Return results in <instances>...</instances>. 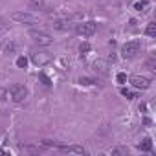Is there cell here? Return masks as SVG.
I'll return each mask as SVG.
<instances>
[{
	"instance_id": "cell-18",
	"label": "cell",
	"mask_w": 156,
	"mask_h": 156,
	"mask_svg": "<svg viewBox=\"0 0 156 156\" xmlns=\"http://www.w3.org/2000/svg\"><path fill=\"white\" fill-rule=\"evenodd\" d=\"M121 94H123L125 97H129V99L136 97V94H134V92H130V90H127V88H121Z\"/></svg>"
},
{
	"instance_id": "cell-19",
	"label": "cell",
	"mask_w": 156,
	"mask_h": 156,
	"mask_svg": "<svg viewBox=\"0 0 156 156\" xmlns=\"http://www.w3.org/2000/svg\"><path fill=\"white\" fill-rule=\"evenodd\" d=\"M81 53H88V52H90V44H88V42H84V44H81Z\"/></svg>"
},
{
	"instance_id": "cell-17",
	"label": "cell",
	"mask_w": 156,
	"mask_h": 156,
	"mask_svg": "<svg viewBox=\"0 0 156 156\" xmlns=\"http://www.w3.org/2000/svg\"><path fill=\"white\" fill-rule=\"evenodd\" d=\"M52 26H53V28H59V30H64V28H68V26H66V22H64V20H57V22H53Z\"/></svg>"
},
{
	"instance_id": "cell-11",
	"label": "cell",
	"mask_w": 156,
	"mask_h": 156,
	"mask_svg": "<svg viewBox=\"0 0 156 156\" xmlns=\"http://www.w3.org/2000/svg\"><path fill=\"white\" fill-rule=\"evenodd\" d=\"M147 8H149V2H147V0H138V2L134 4V9H136V11H147Z\"/></svg>"
},
{
	"instance_id": "cell-21",
	"label": "cell",
	"mask_w": 156,
	"mask_h": 156,
	"mask_svg": "<svg viewBox=\"0 0 156 156\" xmlns=\"http://www.w3.org/2000/svg\"><path fill=\"white\" fill-rule=\"evenodd\" d=\"M127 149H114V154H127Z\"/></svg>"
},
{
	"instance_id": "cell-6",
	"label": "cell",
	"mask_w": 156,
	"mask_h": 156,
	"mask_svg": "<svg viewBox=\"0 0 156 156\" xmlns=\"http://www.w3.org/2000/svg\"><path fill=\"white\" fill-rule=\"evenodd\" d=\"M130 84L138 88V90H147V88L151 86V81L147 77H142V75H132L130 77Z\"/></svg>"
},
{
	"instance_id": "cell-4",
	"label": "cell",
	"mask_w": 156,
	"mask_h": 156,
	"mask_svg": "<svg viewBox=\"0 0 156 156\" xmlns=\"http://www.w3.org/2000/svg\"><path fill=\"white\" fill-rule=\"evenodd\" d=\"M96 30H97V24H96V22H92V20L83 22V24H77V28H75V31L81 37H92L96 33Z\"/></svg>"
},
{
	"instance_id": "cell-10",
	"label": "cell",
	"mask_w": 156,
	"mask_h": 156,
	"mask_svg": "<svg viewBox=\"0 0 156 156\" xmlns=\"http://www.w3.org/2000/svg\"><path fill=\"white\" fill-rule=\"evenodd\" d=\"M138 149L143 151V152H151V151H152V142H151V138H143L142 143L138 145Z\"/></svg>"
},
{
	"instance_id": "cell-9",
	"label": "cell",
	"mask_w": 156,
	"mask_h": 156,
	"mask_svg": "<svg viewBox=\"0 0 156 156\" xmlns=\"http://www.w3.org/2000/svg\"><path fill=\"white\" fill-rule=\"evenodd\" d=\"M61 151L75 152V154H84V149H83V147H79V145H61Z\"/></svg>"
},
{
	"instance_id": "cell-15",
	"label": "cell",
	"mask_w": 156,
	"mask_h": 156,
	"mask_svg": "<svg viewBox=\"0 0 156 156\" xmlns=\"http://www.w3.org/2000/svg\"><path fill=\"white\" fill-rule=\"evenodd\" d=\"M17 66H18V68H26V66H28V59L20 55V57L17 59Z\"/></svg>"
},
{
	"instance_id": "cell-5",
	"label": "cell",
	"mask_w": 156,
	"mask_h": 156,
	"mask_svg": "<svg viewBox=\"0 0 156 156\" xmlns=\"http://www.w3.org/2000/svg\"><path fill=\"white\" fill-rule=\"evenodd\" d=\"M30 37H31L37 44H44V46H46V44H52V37H50L46 31H37V30H31V31H30Z\"/></svg>"
},
{
	"instance_id": "cell-16",
	"label": "cell",
	"mask_w": 156,
	"mask_h": 156,
	"mask_svg": "<svg viewBox=\"0 0 156 156\" xmlns=\"http://www.w3.org/2000/svg\"><path fill=\"white\" fill-rule=\"evenodd\" d=\"M116 81H118L119 84H125V83H127V74H123V72H119V74L116 75Z\"/></svg>"
},
{
	"instance_id": "cell-8",
	"label": "cell",
	"mask_w": 156,
	"mask_h": 156,
	"mask_svg": "<svg viewBox=\"0 0 156 156\" xmlns=\"http://www.w3.org/2000/svg\"><path fill=\"white\" fill-rule=\"evenodd\" d=\"M94 70H96L97 74H101V75H107V74H108V61H105V59L94 61Z\"/></svg>"
},
{
	"instance_id": "cell-20",
	"label": "cell",
	"mask_w": 156,
	"mask_h": 156,
	"mask_svg": "<svg viewBox=\"0 0 156 156\" xmlns=\"http://www.w3.org/2000/svg\"><path fill=\"white\" fill-rule=\"evenodd\" d=\"M79 83H81V84H94V81H92V79H88V77H81Z\"/></svg>"
},
{
	"instance_id": "cell-1",
	"label": "cell",
	"mask_w": 156,
	"mask_h": 156,
	"mask_svg": "<svg viewBox=\"0 0 156 156\" xmlns=\"http://www.w3.org/2000/svg\"><path fill=\"white\" fill-rule=\"evenodd\" d=\"M9 96L15 103H22L28 97V88L24 84H11L9 86Z\"/></svg>"
},
{
	"instance_id": "cell-14",
	"label": "cell",
	"mask_w": 156,
	"mask_h": 156,
	"mask_svg": "<svg viewBox=\"0 0 156 156\" xmlns=\"http://www.w3.org/2000/svg\"><path fill=\"white\" fill-rule=\"evenodd\" d=\"M39 79L42 81V84H44V86H52V81L48 79V75H46V74H42V72H40V74H39Z\"/></svg>"
},
{
	"instance_id": "cell-2",
	"label": "cell",
	"mask_w": 156,
	"mask_h": 156,
	"mask_svg": "<svg viewBox=\"0 0 156 156\" xmlns=\"http://www.w3.org/2000/svg\"><path fill=\"white\" fill-rule=\"evenodd\" d=\"M140 48H142L140 40H130V42L123 44V48H121V55H123L125 59H132L136 53H140Z\"/></svg>"
},
{
	"instance_id": "cell-3",
	"label": "cell",
	"mask_w": 156,
	"mask_h": 156,
	"mask_svg": "<svg viewBox=\"0 0 156 156\" xmlns=\"http://www.w3.org/2000/svg\"><path fill=\"white\" fill-rule=\"evenodd\" d=\"M11 20L15 22H20V24H35L39 20L33 13H26V11H15L11 13Z\"/></svg>"
},
{
	"instance_id": "cell-13",
	"label": "cell",
	"mask_w": 156,
	"mask_h": 156,
	"mask_svg": "<svg viewBox=\"0 0 156 156\" xmlns=\"http://www.w3.org/2000/svg\"><path fill=\"white\" fill-rule=\"evenodd\" d=\"M145 33H147L149 37H154V35H156V24H154V22L147 24V28H145Z\"/></svg>"
},
{
	"instance_id": "cell-7",
	"label": "cell",
	"mask_w": 156,
	"mask_h": 156,
	"mask_svg": "<svg viewBox=\"0 0 156 156\" xmlns=\"http://www.w3.org/2000/svg\"><path fill=\"white\" fill-rule=\"evenodd\" d=\"M31 61H33L37 66H42V64H48V62L52 61V57H50V53H46V52H35V53H31Z\"/></svg>"
},
{
	"instance_id": "cell-12",
	"label": "cell",
	"mask_w": 156,
	"mask_h": 156,
	"mask_svg": "<svg viewBox=\"0 0 156 156\" xmlns=\"http://www.w3.org/2000/svg\"><path fill=\"white\" fill-rule=\"evenodd\" d=\"M28 4H30L33 9H42V8H44V0H28Z\"/></svg>"
}]
</instances>
